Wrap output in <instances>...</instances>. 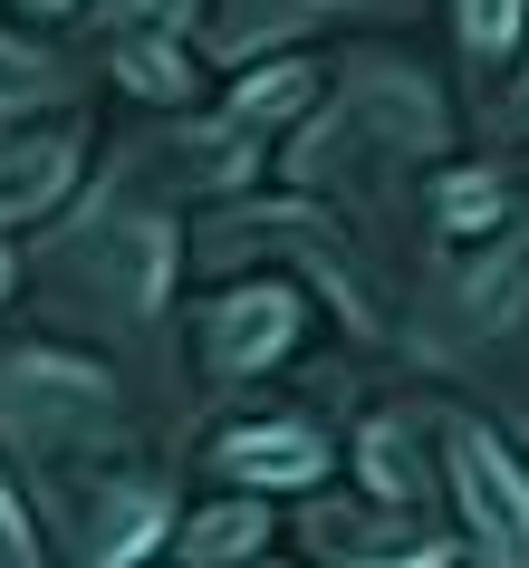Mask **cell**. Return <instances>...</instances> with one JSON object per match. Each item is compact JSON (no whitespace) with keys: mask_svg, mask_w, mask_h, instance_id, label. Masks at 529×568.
<instances>
[{"mask_svg":"<svg viewBox=\"0 0 529 568\" xmlns=\"http://www.w3.org/2000/svg\"><path fill=\"white\" fill-rule=\"evenodd\" d=\"M510 116H520V125H529V78H520V97H510Z\"/></svg>","mask_w":529,"mask_h":568,"instance_id":"cell-14","label":"cell"},{"mask_svg":"<svg viewBox=\"0 0 529 568\" xmlns=\"http://www.w3.org/2000/svg\"><path fill=\"white\" fill-rule=\"evenodd\" d=\"M366 481L385 501H424V453H414V424H366Z\"/></svg>","mask_w":529,"mask_h":568,"instance_id":"cell-8","label":"cell"},{"mask_svg":"<svg viewBox=\"0 0 529 568\" xmlns=\"http://www.w3.org/2000/svg\"><path fill=\"white\" fill-rule=\"evenodd\" d=\"M232 481H251V491H298V481L327 473V444L308 434V424H241V434H222V453H212Z\"/></svg>","mask_w":529,"mask_h":568,"instance_id":"cell-4","label":"cell"},{"mask_svg":"<svg viewBox=\"0 0 529 568\" xmlns=\"http://www.w3.org/2000/svg\"><path fill=\"white\" fill-rule=\"evenodd\" d=\"M491 212H500L491 183H452V222H491Z\"/></svg>","mask_w":529,"mask_h":568,"instance_id":"cell-13","label":"cell"},{"mask_svg":"<svg viewBox=\"0 0 529 568\" xmlns=\"http://www.w3.org/2000/svg\"><path fill=\"white\" fill-rule=\"evenodd\" d=\"M154 530H164V501H154V491H125V501H106V510H96L88 559H96V568H135V559L154 549Z\"/></svg>","mask_w":529,"mask_h":568,"instance_id":"cell-6","label":"cell"},{"mask_svg":"<svg viewBox=\"0 0 529 568\" xmlns=\"http://www.w3.org/2000/svg\"><path fill=\"white\" fill-rule=\"evenodd\" d=\"M251 549H269V510L261 501H232V510H203L193 520V568H232Z\"/></svg>","mask_w":529,"mask_h":568,"instance_id":"cell-7","label":"cell"},{"mask_svg":"<svg viewBox=\"0 0 529 568\" xmlns=\"http://www.w3.org/2000/svg\"><path fill=\"white\" fill-rule=\"evenodd\" d=\"M452 491H462L471 530L491 539V559L529 568V473L481 434V424H452Z\"/></svg>","mask_w":529,"mask_h":568,"instance_id":"cell-2","label":"cell"},{"mask_svg":"<svg viewBox=\"0 0 529 568\" xmlns=\"http://www.w3.org/2000/svg\"><path fill=\"white\" fill-rule=\"evenodd\" d=\"M298 347V300L289 290H232V300L212 308V366H232V376H251V366L289 357Z\"/></svg>","mask_w":529,"mask_h":568,"instance_id":"cell-3","label":"cell"},{"mask_svg":"<svg viewBox=\"0 0 529 568\" xmlns=\"http://www.w3.org/2000/svg\"><path fill=\"white\" fill-rule=\"evenodd\" d=\"M462 39L491 59V49H510L520 39V0H462Z\"/></svg>","mask_w":529,"mask_h":568,"instance_id":"cell-10","label":"cell"},{"mask_svg":"<svg viewBox=\"0 0 529 568\" xmlns=\"http://www.w3.org/2000/svg\"><path fill=\"white\" fill-rule=\"evenodd\" d=\"M39 10H59V0H39Z\"/></svg>","mask_w":529,"mask_h":568,"instance_id":"cell-16","label":"cell"},{"mask_svg":"<svg viewBox=\"0 0 529 568\" xmlns=\"http://www.w3.org/2000/svg\"><path fill=\"white\" fill-rule=\"evenodd\" d=\"M68 183H78V154H68V145H10V154H0V222L49 212Z\"/></svg>","mask_w":529,"mask_h":568,"instance_id":"cell-5","label":"cell"},{"mask_svg":"<svg viewBox=\"0 0 529 568\" xmlns=\"http://www.w3.org/2000/svg\"><path fill=\"white\" fill-rule=\"evenodd\" d=\"M30 97H49V59L0 39V106H30Z\"/></svg>","mask_w":529,"mask_h":568,"instance_id":"cell-11","label":"cell"},{"mask_svg":"<svg viewBox=\"0 0 529 568\" xmlns=\"http://www.w3.org/2000/svg\"><path fill=\"white\" fill-rule=\"evenodd\" d=\"M308 88H318L308 68H261V78H241L232 116H241V125H279V116H298V106H308Z\"/></svg>","mask_w":529,"mask_h":568,"instance_id":"cell-9","label":"cell"},{"mask_svg":"<svg viewBox=\"0 0 529 568\" xmlns=\"http://www.w3.org/2000/svg\"><path fill=\"white\" fill-rule=\"evenodd\" d=\"M0 568H39V539L20 520V501H10V481H0Z\"/></svg>","mask_w":529,"mask_h":568,"instance_id":"cell-12","label":"cell"},{"mask_svg":"<svg viewBox=\"0 0 529 568\" xmlns=\"http://www.w3.org/2000/svg\"><path fill=\"white\" fill-rule=\"evenodd\" d=\"M0 290H10V261H0Z\"/></svg>","mask_w":529,"mask_h":568,"instance_id":"cell-15","label":"cell"},{"mask_svg":"<svg viewBox=\"0 0 529 568\" xmlns=\"http://www.w3.org/2000/svg\"><path fill=\"white\" fill-rule=\"evenodd\" d=\"M106 376L88 357H59V347H39V357H10L0 366V424L39 453H68V434H96L106 424Z\"/></svg>","mask_w":529,"mask_h":568,"instance_id":"cell-1","label":"cell"}]
</instances>
